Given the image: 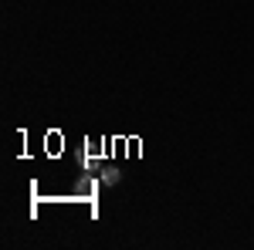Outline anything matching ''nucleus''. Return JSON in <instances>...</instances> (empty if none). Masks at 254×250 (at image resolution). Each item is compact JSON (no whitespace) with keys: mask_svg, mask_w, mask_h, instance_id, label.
I'll use <instances>...</instances> for the list:
<instances>
[{"mask_svg":"<svg viewBox=\"0 0 254 250\" xmlns=\"http://www.w3.org/2000/svg\"><path fill=\"white\" fill-rule=\"evenodd\" d=\"M102 183H105V186H116L119 183V169H105V173H102Z\"/></svg>","mask_w":254,"mask_h":250,"instance_id":"f257e3e1","label":"nucleus"}]
</instances>
